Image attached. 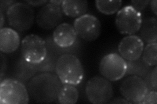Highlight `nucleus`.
Instances as JSON below:
<instances>
[{
  "label": "nucleus",
  "instance_id": "7c9ffc66",
  "mask_svg": "<svg viewBox=\"0 0 157 104\" xmlns=\"http://www.w3.org/2000/svg\"><path fill=\"white\" fill-rule=\"evenodd\" d=\"M0 15H1V26H0V27H1V29L3 28V24H4V14L0 13Z\"/></svg>",
  "mask_w": 157,
  "mask_h": 104
},
{
  "label": "nucleus",
  "instance_id": "20e7f679",
  "mask_svg": "<svg viewBox=\"0 0 157 104\" xmlns=\"http://www.w3.org/2000/svg\"><path fill=\"white\" fill-rule=\"evenodd\" d=\"M29 95L25 84L15 78H7L0 83L2 104H27Z\"/></svg>",
  "mask_w": 157,
  "mask_h": 104
},
{
  "label": "nucleus",
  "instance_id": "c85d7f7f",
  "mask_svg": "<svg viewBox=\"0 0 157 104\" xmlns=\"http://www.w3.org/2000/svg\"><path fill=\"white\" fill-rule=\"evenodd\" d=\"M3 54H2V63H1V81H2L3 79V76L4 74V69H6V59L3 58Z\"/></svg>",
  "mask_w": 157,
  "mask_h": 104
},
{
  "label": "nucleus",
  "instance_id": "f03ea898",
  "mask_svg": "<svg viewBox=\"0 0 157 104\" xmlns=\"http://www.w3.org/2000/svg\"><path fill=\"white\" fill-rule=\"evenodd\" d=\"M56 74L63 85H78L84 78V68L76 56L65 53L58 59L56 64Z\"/></svg>",
  "mask_w": 157,
  "mask_h": 104
},
{
  "label": "nucleus",
  "instance_id": "412c9836",
  "mask_svg": "<svg viewBox=\"0 0 157 104\" xmlns=\"http://www.w3.org/2000/svg\"><path fill=\"white\" fill-rule=\"evenodd\" d=\"M141 57L143 60L151 67L157 64V43L152 42L144 46Z\"/></svg>",
  "mask_w": 157,
  "mask_h": 104
},
{
  "label": "nucleus",
  "instance_id": "1a4fd4ad",
  "mask_svg": "<svg viewBox=\"0 0 157 104\" xmlns=\"http://www.w3.org/2000/svg\"><path fill=\"white\" fill-rule=\"evenodd\" d=\"M73 27L77 36L86 42L96 40L101 31L100 21L95 16L90 14H85L77 18L73 23Z\"/></svg>",
  "mask_w": 157,
  "mask_h": 104
},
{
  "label": "nucleus",
  "instance_id": "7ed1b4c3",
  "mask_svg": "<svg viewBox=\"0 0 157 104\" xmlns=\"http://www.w3.org/2000/svg\"><path fill=\"white\" fill-rule=\"evenodd\" d=\"M6 16L10 26L17 31L24 32L32 27L35 13L28 3L16 2L8 9Z\"/></svg>",
  "mask_w": 157,
  "mask_h": 104
},
{
  "label": "nucleus",
  "instance_id": "4468645a",
  "mask_svg": "<svg viewBox=\"0 0 157 104\" xmlns=\"http://www.w3.org/2000/svg\"><path fill=\"white\" fill-rule=\"evenodd\" d=\"M21 44L18 32L11 27L0 29V50L3 53L9 54L15 52Z\"/></svg>",
  "mask_w": 157,
  "mask_h": 104
},
{
  "label": "nucleus",
  "instance_id": "9d476101",
  "mask_svg": "<svg viewBox=\"0 0 157 104\" xmlns=\"http://www.w3.org/2000/svg\"><path fill=\"white\" fill-rule=\"evenodd\" d=\"M120 92L121 95L130 103L140 104L149 91L143 78L130 76L122 82Z\"/></svg>",
  "mask_w": 157,
  "mask_h": 104
},
{
  "label": "nucleus",
  "instance_id": "c756f323",
  "mask_svg": "<svg viewBox=\"0 0 157 104\" xmlns=\"http://www.w3.org/2000/svg\"><path fill=\"white\" fill-rule=\"evenodd\" d=\"M48 2L51 3L52 4L56 5L61 6V5H62L63 1H62V0H51V1H49Z\"/></svg>",
  "mask_w": 157,
  "mask_h": 104
},
{
  "label": "nucleus",
  "instance_id": "aec40b11",
  "mask_svg": "<svg viewBox=\"0 0 157 104\" xmlns=\"http://www.w3.org/2000/svg\"><path fill=\"white\" fill-rule=\"evenodd\" d=\"M96 7L100 13L111 15L121 9L122 2L120 0L117 1H105V0H97L96 1Z\"/></svg>",
  "mask_w": 157,
  "mask_h": 104
},
{
  "label": "nucleus",
  "instance_id": "423d86ee",
  "mask_svg": "<svg viewBox=\"0 0 157 104\" xmlns=\"http://www.w3.org/2000/svg\"><path fill=\"white\" fill-rule=\"evenodd\" d=\"M85 92L90 103L104 104L109 103L113 96V88L111 81L106 78L96 76L87 82Z\"/></svg>",
  "mask_w": 157,
  "mask_h": 104
},
{
  "label": "nucleus",
  "instance_id": "4be33fe9",
  "mask_svg": "<svg viewBox=\"0 0 157 104\" xmlns=\"http://www.w3.org/2000/svg\"><path fill=\"white\" fill-rule=\"evenodd\" d=\"M149 0H145V1H141V0H133L131 1L130 5L133 7L137 11H138L141 13L142 11H144L148 6L149 3Z\"/></svg>",
  "mask_w": 157,
  "mask_h": 104
},
{
  "label": "nucleus",
  "instance_id": "b1692460",
  "mask_svg": "<svg viewBox=\"0 0 157 104\" xmlns=\"http://www.w3.org/2000/svg\"><path fill=\"white\" fill-rule=\"evenodd\" d=\"M17 2L13 1V0H9V1H7V0H2L0 2V13L4 14V13H7L8 9L11 7L14 3H15Z\"/></svg>",
  "mask_w": 157,
  "mask_h": 104
},
{
  "label": "nucleus",
  "instance_id": "f8f14e48",
  "mask_svg": "<svg viewBox=\"0 0 157 104\" xmlns=\"http://www.w3.org/2000/svg\"><path fill=\"white\" fill-rule=\"evenodd\" d=\"M144 42L136 34L124 37L119 42L118 50L126 61H134L141 57Z\"/></svg>",
  "mask_w": 157,
  "mask_h": 104
},
{
  "label": "nucleus",
  "instance_id": "a878e982",
  "mask_svg": "<svg viewBox=\"0 0 157 104\" xmlns=\"http://www.w3.org/2000/svg\"><path fill=\"white\" fill-rule=\"evenodd\" d=\"M25 3H28L31 7H39L45 5V4L48 3V2L46 1V0H41V1H26Z\"/></svg>",
  "mask_w": 157,
  "mask_h": 104
},
{
  "label": "nucleus",
  "instance_id": "0eeeda50",
  "mask_svg": "<svg viewBox=\"0 0 157 104\" xmlns=\"http://www.w3.org/2000/svg\"><path fill=\"white\" fill-rule=\"evenodd\" d=\"M126 70V61L119 53H108L101 59L99 71L103 77L110 81L120 80L125 76Z\"/></svg>",
  "mask_w": 157,
  "mask_h": 104
},
{
  "label": "nucleus",
  "instance_id": "ddd939ff",
  "mask_svg": "<svg viewBox=\"0 0 157 104\" xmlns=\"http://www.w3.org/2000/svg\"><path fill=\"white\" fill-rule=\"evenodd\" d=\"M77 37L73 26L68 23H62L55 28L52 38L59 48H70L77 42Z\"/></svg>",
  "mask_w": 157,
  "mask_h": 104
},
{
  "label": "nucleus",
  "instance_id": "6ab92c4d",
  "mask_svg": "<svg viewBox=\"0 0 157 104\" xmlns=\"http://www.w3.org/2000/svg\"><path fill=\"white\" fill-rule=\"evenodd\" d=\"M78 91L75 86L63 85L58 94V101L61 104H75L78 99Z\"/></svg>",
  "mask_w": 157,
  "mask_h": 104
},
{
  "label": "nucleus",
  "instance_id": "9b49d317",
  "mask_svg": "<svg viewBox=\"0 0 157 104\" xmlns=\"http://www.w3.org/2000/svg\"><path fill=\"white\" fill-rule=\"evenodd\" d=\"M63 18V13L61 6L48 2L39 10L36 21L40 28L51 30L62 23Z\"/></svg>",
  "mask_w": 157,
  "mask_h": 104
},
{
  "label": "nucleus",
  "instance_id": "a211bd4d",
  "mask_svg": "<svg viewBox=\"0 0 157 104\" xmlns=\"http://www.w3.org/2000/svg\"><path fill=\"white\" fill-rule=\"evenodd\" d=\"M127 70L125 76H137L144 78L151 69L142 57L134 61H126Z\"/></svg>",
  "mask_w": 157,
  "mask_h": 104
},
{
  "label": "nucleus",
  "instance_id": "bb28decb",
  "mask_svg": "<svg viewBox=\"0 0 157 104\" xmlns=\"http://www.w3.org/2000/svg\"><path fill=\"white\" fill-rule=\"evenodd\" d=\"M109 103H124V104H130V103L127 101L125 98H114L112 101H109Z\"/></svg>",
  "mask_w": 157,
  "mask_h": 104
},
{
  "label": "nucleus",
  "instance_id": "f257e3e1",
  "mask_svg": "<svg viewBox=\"0 0 157 104\" xmlns=\"http://www.w3.org/2000/svg\"><path fill=\"white\" fill-rule=\"evenodd\" d=\"M63 85L56 74L43 72L33 77L27 83L29 97L37 103H50L58 100Z\"/></svg>",
  "mask_w": 157,
  "mask_h": 104
},
{
  "label": "nucleus",
  "instance_id": "6e6552de",
  "mask_svg": "<svg viewBox=\"0 0 157 104\" xmlns=\"http://www.w3.org/2000/svg\"><path fill=\"white\" fill-rule=\"evenodd\" d=\"M142 20L141 13L128 5L117 13L115 26L120 33L132 35L140 31Z\"/></svg>",
  "mask_w": 157,
  "mask_h": 104
},
{
  "label": "nucleus",
  "instance_id": "393cba45",
  "mask_svg": "<svg viewBox=\"0 0 157 104\" xmlns=\"http://www.w3.org/2000/svg\"><path fill=\"white\" fill-rule=\"evenodd\" d=\"M151 80L152 86H153L154 90L156 91L157 89V67L156 66H155V68L151 70Z\"/></svg>",
  "mask_w": 157,
  "mask_h": 104
},
{
  "label": "nucleus",
  "instance_id": "5701e85b",
  "mask_svg": "<svg viewBox=\"0 0 157 104\" xmlns=\"http://www.w3.org/2000/svg\"><path fill=\"white\" fill-rule=\"evenodd\" d=\"M157 92L156 91H151L147 92L140 104H156Z\"/></svg>",
  "mask_w": 157,
  "mask_h": 104
},
{
  "label": "nucleus",
  "instance_id": "dca6fc26",
  "mask_svg": "<svg viewBox=\"0 0 157 104\" xmlns=\"http://www.w3.org/2000/svg\"><path fill=\"white\" fill-rule=\"evenodd\" d=\"M61 7L66 16L78 18L86 14L88 8V2L86 0H63Z\"/></svg>",
  "mask_w": 157,
  "mask_h": 104
},
{
  "label": "nucleus",
  "instance_id": "f3484780",
  "mask_svg": "<svg viewBox=\"0 0 157 104\" xmlns=\"http://www.w3.org/2000/svg\"><path fill=\"white\" fill-rule=\"evenodd\" d=\"M140 37L146 43L157 41V20L155 17L147 18L142 20L140 31Z\"/></svg>",
  "mask_w": 157,
  "mask_h": 104
},
{
  "label": "nucleus",
  "instance_id": "39448f33",
  "mask_svg": "<svg viewBox=\"0 0 157 104\" xmlns=\"http://www.w3.org/2000/svg\"><path fill=\"white\" fill-rule=\"evenodd\" d=\"M21 51V56L27 62L38 64L45 59L48 49L45 39L37 34H30L22 39Z\"/></svg>",
  "mask_w": 157,
  "mask_h": 104
},
{
  "label": "nucleus",
  "instance_id": "cd10ccee",
  "mask_svg": "<svg viewBox=\"0 0 157 104\" xmlns=\"http://www.w3.org/2000/svg\"><path fill=\"white\" fill-rule=\"evenodd\" d=\"M150 3V7L151 11L155 14V15H157V9H156V5L157 2L156 0H152L149 2Z\"/></svg>",
  "mask_w": 157,
  "mask_h": 104
},
{
  "label": "nucleus",
  "instance_id": "2eb2a0df",
  "mask_svg": "<svg viewBox=\"0 0 157 104\" xmlns=\"http://www.w3.org/2000/svg\"><path fill=\"white\" fill-rule=\"evenodd\" d=\"M13 73L14 78L24 84H26L36 76L37 71L35 64L27 62L21 56L14 64Z\"/></svg>",
  "mask_w": 157,
  "mask_h": 104
}]
</instances>
